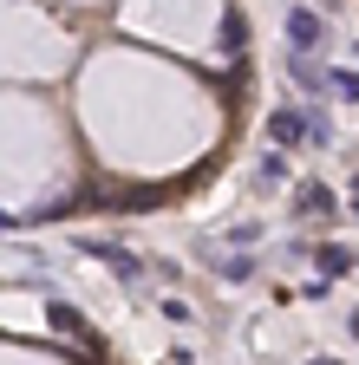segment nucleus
<instances>
[{"instance_id":"obj_5","label":"nucleus","mask_w":359,"mask_h":365,"mask_svg":"<svg viewBox=\"0 0 359 365\" xmlns=\"http://www.w3.org/2000/svg\"><path fill=\"white\" fill-rule=\"evenodd\" d=\"M46 319H53V333H66V339H92V327H85V313H79L72 300H53Z\"/></svg>"},{"instance_id":"obj_13","label":"nucleus","mask_w":359,"mask_h":365,"mask_svg":"<svg viewBox=\"0 0 359 365\" xmlns=\"http://www.w3.org/2000/svg\"><path fill=\"white\" fill-rule=\"evenodd\" d=\"M7 228H20V215H7V209H0V235H7Z\"/></svg>"},{"instance_id":"obj_3","label":"nucleus","mask_w":359,"mask_h":365,"mask_svg":"<svg viewBox=\"0 0 359 365\" xmlns=\"http://www.w3.org/2000/svg\"><path fill=\"white\" fill-rule=\"evenodd\" d=\"M268 137H275L281 150H294L300 137H307V118H300V111H288V105H281V111H268Z\"/></svg>"},{"instance_id":"obj_11","label":"nucleus","mask_w":359,"mask_h":365,"mask_svg":"<svg viewBox=\"0 0 359 365\" xmlns=\"http://www.w3.org/2000/svg\"><path fill=\"white\" fill-rule=\"evenodd\" d=\"M163 319H170V327H190L196 313H190V300H163Z\"/></svg>"},{"instance_id":"obj_7","label":"nucleus","mask_w":359,"mask_h":365,"mask_svg":"<svg viewBox=\"0 0 359 365\" xmlns=\"http://www.w3.org/2000/svg\"><path fill=\"white\" fill-rule=\"evenodd\" d=\"M300 215H333V190L327 182H300Z\"/></svg>"},{"instance_id":"obj_6","label":"nucleus","mask_w":359,"mask_h":365,"mask_svg":"<svg viewBox=\"0 0 359 365\" xmlns=\"http://www.w3.org/2000/svg\"><path fill=\"white\" fill-rule=\"evenodd\" d=\"M313 261H320V281H340V274H353V267H359L346 242H327V248H320V255H313Z\"/></svg>"},{"instance_id":"obj_2","label":"nucleus","mask_w":359,"mask_h":365,"mask_svg":"<svg viewBox=\"0 0 359 365\" xmlns=\"http://www.w3.org/2000/svg\"><path fill=\"white\" fill-rule=\"evenodd\" d=\"M320 33H327V20L313 14V7H294V14H288V39H294V53H307V46H320Z\"/></svg>"},{"instance_id":"obj_1","label":"nucleus","mask_w":359,"mask_h":365,"mask_svg":"<svg viewBox=\"0 0 359 365\" xmlns=\"http://www.w3.org/2000/svg\"><path fill=\"white\" fill-rule=\"evenodd\" d=\"M79 248L92 255V261H105L124 287H138V281H144V267H138V255H131V248H118V242H79Z\"/></svg>"},{"instance_id":"obj_14","label":"nucleus","mask_w":359,"mask_h":365,"mask_svg":"<svg viewBox=\"0 0 359 365\" xmlns=\"http://www.w3.org/2000/svg\"><path fill=\"white\" fill-rule=\"evenodd\" d=\"M346 327H353V339H359V307H353V319H346Z\"/></svg>"},{"instance_id":"obj_8","label":"nucleus","mask_w":359,"mask_h":365,"mask_svg":"<svg viewBox=\"0 0 359 365\" xmlns=\"http://www.w3.org/2000/svg\"><path fill=\"white\" fill-rule=\"evenodd\" d=\"M327 91H340L346 105H359V72H346V66H340V72H327Z\"/></svg>"},{"instance_id":"obj_15","label":"nucleus","mask_w":359,"mask_h":365,"mask_svg":"<svg viewBox=\"0 0 359 365\" xmlns=\"http://www.w3.org/2000/svg\"><path fill=\"white\" fill-rule=\"evenodd\" d=\"M353 215H359V176H353Z\"/></svg>"},{"instance_id":"obj_10","label":"nucleus","mask_w":359,"mask_h":365,"mask_svg":"<svg viewBox=\"0 0 359 365\" xmlns=\"http://www.w3.org/2000/svg\"><path fill=\"white\" fill-rule=\"evenodd\" d=\"M248 274H255L248 255H229V261H222V281H248Z\"/></svg>"},{"instance_id":"obj_16","label":"nucleus","mask_w":359,"mask_h":365,"mask_svg":"<svg viewBox=\"0 0 359 365\" xmlns=\"http://www.w3.org/2000/svg\"><path fill=\"white\" fill-rule=\"evenodd\" d=\"M313 365H340V359H313Z\"/></svg>"},{"instance_id":"obj_4","label":"nucleus","mask_w":359,"mask_h":365,"mask_svg":"<svg viewBox=\"0 0 359 365\" xmlns=\"http://www.w3.org/2000/svg\"><path fill=\"white\" fill-rule=\"evenodd\" d=\"M288 78H294L300 91H313V105H320V91H327V72H320V66H313L307 53H288Z\"/></svg>"},{"instance_id":"obj_12","label":"nucleus","mask_w":359,"mask_h":365,"mask_svg":"<svg viewBox=\"0 0 359 365\" xmlns=\"http://www.w3.org/2000/svg\"><path fill=\"white\" fill-rule=\"evenodd\" d=\"M261 182H288V157H261Z\"/></svg>"},{"instance_id":"obj_9","label":"nucleus","mask_w":359,"mask_h":365,"mask_svg":"<svg viewBox=\"0 0 359 365\" xmlns=\"http://www.w3.org/2000/svg\"><path fill=\"white\" fill-rule=\"evenodd\" d=\"M222 53L242 59V14H222Z\"/></svg>"}]
</instances>
